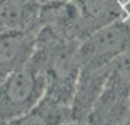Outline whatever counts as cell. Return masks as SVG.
Returning <instances> with one entry per match:
<instances>
[{"label": "cell", "instance_id": "1", "mask_svg": "<svg viewBox=\"0 0 130 125\" xmlns=\"http://www.w3.org/2000/svg\"><path fill=\"white\" fill-rule=\"evenodd\" d=\"M80 42L66 38L48 26L38 28L35 49L31 63L35 64L45 77V93L64 105H72L77 76Z\"/></svg>", "mask_w": 130, "mask_h": 125}, {"label": "cell", "instance_id": "2", "mask_svg": "<svg viewBox=\"0 0 130 125\" xmlns=\"http://www.w3.org/2000/svg\"><path fill=\"white\" fill-rule=\"evenodd\" d=\"M130 118V49L112 61L110 71L85 124H127Z\"/></svg>", "mask_w": 130, "mask_h": 125}, {"label": "cell", "instance_id": "3", "mask_svg": "<svg viewBox=\"0 0 130 125\" xmlns=\"http://www.w3.org/2000/svg\"><path fill=\"white\" fill-rule=\"evenodd\" d=\"M45 93L44 73L31 61L0 83V124H15Z\"/></svg>", "mask_w": 130, "mask_h": 125}, {"label": "cell", "instance_id": "4", "mask_svg": "<svg viewBox=\"0 0 130 125\" xmlns=\"http://www.w3.org/2000/svg\"><path fill=\"white\" fill-rule=\"evenodd\" d=\"M130 49V26L123 19L98 29L79 45L80 70L110 68L112 61Z\"/></svg>", "mask_w": 130, "mask_h": 125}, {"label": "cell", "instance_id": "5", "mask_svg": "<svg viewBox=\"0 0 130 125\" xmlns=\"http://www.w3.org/2000/svg\"><path fill=\"white\" fill-rule=\"evenodd\" d=\"M77 9V39L82 42L98 29L121 19L123 0H73Z\"/></svg>", "mask_w": 130, "mask_h": 125}, {"label": "cell", "instance_id": "6", "mask_svg": "<svg viewBox=\"0 0 130 125\" xmlns=\"http://www.w3.org/2000/svg\"><path fill=\"white\" fill-rule=\"evenodd\" d=\"M35 35L34 31L0 34V83L28 64L35 49Z\"/></svg>", "mask_w": 130, "mask_h": 125}, {"label": "cell", "instance_id": "7", "mask_svg": "<svg viewBox=\"0 0 130 125\" xmlns=\"http://www.w3.org/2000/svg\"><path fill=\"white\" fill-rule=\"evenodd\" d=\"M38 0H0V34L38 31Z\"/></svg>", "mask_w": 130, "mask_h": 125}, {"label": "cell", "instance_id": "8", "mask_svg": "<svg viewBox=\"0 0 130 125\" xmlns=\"http://www.w3.org/2000/svg\"><path fill=\"white\" fill-rule=\"evenodd\" d=\"M48 26L57 34L80 42L77 39V9L73 0L69 2H50L41 5L38 28Z\"/></svg>", "mask_w": 130, "mask_h": 125}, {"label": "cell", "instance_id": "9", "mask_svg": "<svg viewBox=\"0 0 130 125\" xmlns=\"http://www.w3.org/2000/svg\"><path fill=\"white\" fill-rule=\"evenodd\" d=\"M15 124H73L70 105H64L50 96L44 95L29 112Z\"/></svg>", "mask_w": 130, "mask_h": 125}, {"label": "cell", "instance_id": "10", "mask_svg": "<svg viewBox=\"0 0 130 125\" xmlns=\"http://www.w3.org/2000/svg\"><path fill=\"white\" fill-rule=\"evenodd\" d=\"M121 19L130 26V0H123V12Z\"/></svg>", "mask_w": 130, "mask_h": 125}, {"label": "cell", "instance_id": "11", "mask_svg": "<svg viewBox=\"0 0 130 125\" xmlns=\"http://www.w3.org/2000/svg\"><path fill=\"white\" fill-rule=\"evenodd\" d=\"M41 5H44V3H50V2H69V0H38Z\"/></svg>", "mask_w": 130, "mask_h": 125}, {"label": "cell", "instance_id": "12", "mask_svg": "<svg viewBox=\"0 0 130 125\" xmlns=\"http://www.w3.org/2000/svg\"><path fill=\"white\" fill-rule=\"evenodd\" d=\"M127 124H130V118H129V121H127Z\"/></svg>", "mask_w": 130, "mask_h": 125}]
</instances>
